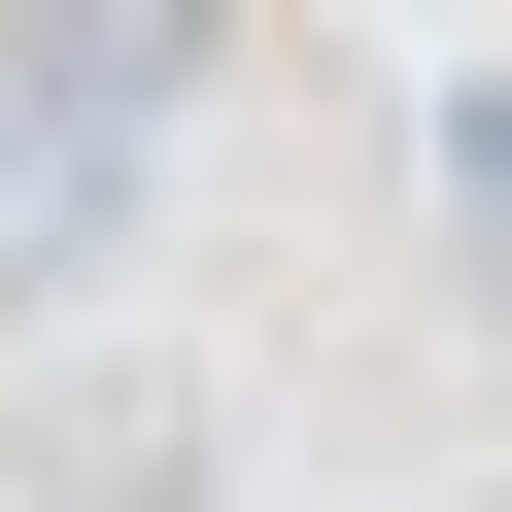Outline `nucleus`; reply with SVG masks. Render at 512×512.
I'll return each mask as SVG.
<instances>
[{
	"label": "nucleus",
	"mask_w": 512,
	"mask_h": 512,
	"mask_svg": "<svg viewBox=\"0 0 512 512\" xmlns=\"http://www.w3.org/2000/svg\"><path fill=\"white\" fill-rule=\"evenodd\" d=\"M444 239H478V308H512V103H444Z\"/></svg>",
	"instance_id": "obj_4"
},
{
	"label": "nucleus",
	"mask_w": 512,
	"mask_h": 512,
	"mask_svg": "<svg viewBox=\"0 0 512 512\" xmlns=\"http://www.w3.org/2000/svg\"><path fill=\"white\" fill-rule=\"evenodd\" d=\"M0 35H35V69H103V103H137V137H171V103H205V0H0Z\"/></svg>",
	"instance_id": "obj_3"
},
{
	"label": "nucleus",
	"mask_w": 512,
	"mask_h": 512,
	"mask_svg": "<svg viewBox=\"0 0 512 512\" xmlns=\"http://www.w3.org/2000/svg\"><path fill=\"white\" fill-rule=\"evenodd\" d=\"M0 478H35V512H205L239 444H205V376H137V342H69L35 410H0Z\"/></svg>",
	"instance_id": "obj_2"
},
{
	"label": "nucleus",
	"mask_w": 512,
	"mask_h": 512,
	"mask_svg": "<svg viewBox=\"0 0 512 512\" xmlns=\"http://www.w3.org/2000/svg\"><path fill=\"white\" fill-rule=\"evenodd\" d=\"M478 512H512V478H478Z\"/></svg>",
	"instance_id": "obj_5"
},
{
	"label": "nucleus",
	"mask_w": 512,
	"mask_h": 512,
	"mask_svg": "<svg viewBox=\"0 0 512 512\" xmlns=\"http://www.w3.org/2000/svg\"><path fill=\"white\" fill-rule=\"evenodd\" d=\"M137 205H171V137H137L103 69H35V35H0V342H103Z\"/></svg>",
	"instance_id": "obj_1"
}]
</instances>
